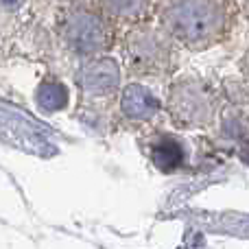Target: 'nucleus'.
Instances as JSON below:
<instances>
[{
	"label": "nucleus",
	"mask_w": 249,
	"mask_h": 249,
	"mask_svg": "<svg viewBox=\"0 0 249 249\" xmlns=\"http://www.w3.org/2000/svg\"><path fill=\"white\" fill-rule=\"evenodd\" d=\"M151 160L153 164L164 173H173L177 168L184 166V160H186V151H184V144H181L177 138L168 136H160L158 140L153 142L151 146Z\"/></svg>",
	"instance_id": "obj_7"
},
{
	"label": "nucleus",
	"mask_w": 249,
	"mask_h": 249,
	"mask_svg": "<svg viewBox=\"0 0 249 249\" xmlns=\"http://www.w3.org/2000/svg\"><path fill=\"white\" fill-rule=\"evenodd\" d=\"M101 4L109 16L123 20H136L149 9V0H101Z\"/></svg>",
	"instance_id": "obj_8"
},
{
	"label": "nucleus",
	"mask_w": 249,
	"mask_h": 249,
	"mask_svg": "<svg viewBox=\"0 0 249 249\" xmlns=\"http://www.w3.org/2000/svg\"><path fill=\"white\" fill-rule=\"evenodd\" d=\"M175 39L164 26H138L127 35L124 55L129 68L140 74H162L173 68L175 61Z\"/></svg>",
	"instance_id": "obj_3"
},
{
	"label": "nucleus",
	"mask_w": 249,
	"mask_h": 249,
	"mask_svg": "<svg viewBox=\"0 0 249 249\" xmlns=\"http://www.w3.org/2000/svg\"><path fill=\"white\" fill-rule=\"evenodd\" d=\"M160 22L181 46L208 51L228 39L234 26V7L230 0H164Z\"/></svg>",
	"instance_id": "obj_1"
},
{
	"label": "nucleus",
	"mask_w": 249,
	"mask_h": 249,
	"mask_svg": "<svg viewBox=\"0 0 249 249\" xmlns=\"http://www.w3.org/2000/svg\"><path fill=\"white\" fill-rule=\"evenodd\" d=\"M166 107L179 129H206L214 123L219 101L203 79L181 77L168 90Z\"/></svg>",
	"instance_id": "obj_2"
},
{
	"label": "nucleus",
	"mask_w": 249,
	"mask_h": 249,
	"mask_svg": "<svg viewBox=\"0 0 249 249\" xmlns=\"http://www.w3.org/2000/svg\"><path fill=\"white\" fill-rule=\"evenodd\" d=\"M77 81L88 94H109L118 88L121 81V68L114 59L99 57L92 59L79 70Z\"/></svg>",
	"instance_id": "obj_5"
},
{
	"label": "nucleus",
	"mask_w": 249,
	"mask_h": 249,
	"mask_svg": "<svg viewBox=\"0 0 249 249\" xmlns=\"http://www.w3.org/2000/svg\"><path fill=\"white\" fill-rule=\"evenodd\" d=\"M243 2H245V4H247V7H249V0H243Z\"/></svg>",
	"instance_id": "obj_12"
},
{
	"label": "nucleus",
	"mask_w": 249,
	"mask_h": 249,
	"mask_svg": "<svg viewBox=\"0 0 249 249\" xmlns=\"http://www.w3.org/2000/svg\"><path fill=\"white\" fill-rule=\"evenodd\" d=\"M37 101L44 109L48 112H55V109H61L66 103H68V92L61 83L57 81H48V83H42L37 90Z\"/></svg>",
	"instance_id": "obj_9"
},
{
	"label": "nucleus",
	"mask_w": 249,
	"mask_h": 249,
	"mask_svg": "<svg viewBox=\"0 0 249 249\" xmlns=\"http://www.w3.org/2000/svg\"><path fill=\"white\" fill-rule=\"evenodd\" d=\"M22 2L24 0H0V7L7 9V11H16V9H20Z\"/></svg>",
	"instance_id": "obj_10"
},
{
	"label": "nucleus",
	"mask_w": 249,
	"mask_h": 249,
	"mask_svg": "<svg viewBox=\"0 0 249 249\" xmlns=\"http://www.w3.org/2000/svg\"><path fill=\"white\" fill-rule=\"evenodd\" d=\"M64 37L72 51L81 55H96L109 48L112 44V29L101 13L92 9L79 7L66 16Z\"/></svg>",
	"instance_id": "obj_4"
},
{
	"label": "nucleus",
	"mask_w": 249,
	"mask_h": 249,
	"mask_svg": "<svg viewBox=\"0 0 249 249\" xmlns=\"http://www.w3.org/2000/svg\"><path fill=\"white\" fill-rule=\"evenodd\" d=\"M121 107L124 116L133 118V121H151L153 116H158L162 105L151 90H146L140 83H131L123 90Z\"/></svg>",
	"instance_id": "obj_6"
},
{
	"label": "nucleus",
	"mask_w": 249,
	"mask_h": 249,
	"mask_svg": "<svg viewBox=\"0 0 249 249\" xmlns=\"http://www.w3.org/2000/svg\"><path fill=\"white\" fill-rule=\"evenodd\" d=\"M238 158H241L243 162H245L247 166H249V140H247V142H243V144L238 146Z\"/></svg>",
	"instance_id": "obj_11"
}]
</instances>
